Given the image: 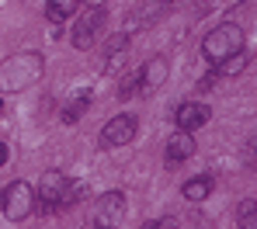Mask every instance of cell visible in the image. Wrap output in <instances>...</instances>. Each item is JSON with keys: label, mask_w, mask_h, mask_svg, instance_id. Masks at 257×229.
Returning a JSON list of instances; mask_svg holds the SVG:
<instances>
[{"label": "cell", "mask_w": 257, "mask_h": 229, "mask_svg": "<svg viewBox=\"0 0 257 229\" xmlns=\"http://www.w3.org/2000/svg\"><path fill=\"white\" fill-rule=\"evenodd\" d=\"M125 219V194L122 191H108L97 201V226H118Z\"/></svg>", "instance_id": "cell-7"}, {"label": "cell", "mask_w": 257, "mask_h": 229, "mask_svg": "<svg viewBox=\"0 0 257 229\" xmlns=\"http://www.w3.org/2000/svg\"><path fill=\"white\" fill-rule=\"evenodd\" d=\"M128 59V35H111L104 46H101V73H115L122 63Z\"/></svg>", "instance_id": "cell-8"}, {"label": "cell", "mask_w": 257, "mask_h": 229, "mask_svg": "<svg viewBox=\"0 0 257 229\" xmlns=\"http://www.w3.org/2000/svg\"><path fill=\"white\" fill-rule=\"evenodd\" d=\"M212 66H215V77H236V73L247 66V52L240 49V52H233V56H226V59L212 63Z\"/></svg>", "instance_id": "cell-13"}, {"label": "cell", "mask_w": 257, "mask_h": 229, "mask_svg": "<svg viewBox=\"0 0 257 229\" xmlns=\"http://www.w3.org/2000/svg\"><path fill=\"white\" fill-rule=\"evenodd\" d=\"M254 160H257V142H254Z\"/></svg>", "instance_id": "cell-21"}, {"label": "cell", "mask_w": 257, "mask_h": 229, "mask_svg": "<svg viewBox=\"0 0 257 229\" xmlns=\"http://www.w3.org/2000/svg\"><path fill=\"white\" fill-rule=\"evenodd\" d=\"M240 49H243V28L240 25H219L202 42V52H205L209 63H219V59H226V56H233Z\"/></svg>", "instance_id": "cell-2"}, {"label": "cell", "mask_w": 257, "mask_h": 229, "mask_svg": "<svg viewBox=\"0 0 257 229\" xmlns=\"http://www.w3.org/2000/svg\"><path fill=\"white\" fill-rule=\"evenodd\" d=\"M0 208H4V215H7L11 222H25V219L32 215V208H35V191H32V184L28 181H11L7 191L0 194Z\"/></svg>", "instance_id": "cell-3"}, {"label": "cell", "mask_w": 257, "mask_h": 229, "mask_svg": "<svg viewBox=\"0 0 257 229\" xmlns=\"http://www.w3.org/2000/svg\"><path fill=\"white\" fill-rule=\"evenodd\" d=\"M167 73H171V63H167L164 56L150 59V63L139 70V91H157V87H164V84H167Z\"/></svg>", "instance_id": "cell-10"}, {"label": "cell", "mask_w": 257, "mask_h": 229, "mask_svg": "<svg viewBox=\"0 0 257 229\" xmlns=\"http://www.w3.org/2000/svg\"><path fill=\"white\" fill-rule=\"evenodd\" d=\"M63 187H66V174L63 170H45L42 174V184H39V208L45 215L59 212V201H63Z\"/></svg>", "instance_id": "cell-4"}, {"label": "cell", "mask_w": 257, "mask_h": 229, "mask_svg": "<svg viewBox=\"0 0 257 229\" xmlns=\"http://www.w3.org/2000/svg\"><path fill=\"white\" fill-rule=\"evenodd\" d=\"M94 4H104V0H94Z\"/></svg>", "instance_id": "cell-23"}, {"label": "cell", "mask_w": 257, "mask_h": 229, "mask_svg": "<svg viewBox=\"0 0 257 229\" xmlns=\"http://www.w3.org/2000/svg\"><path fill=\"white\" fill-rule=\"evenodd\" d=\"M87 104H90V91H80L77 97H70V104H66V111H63V122H77L87 111Z\"/></svg>", "instance_id": "cell-16"}, {"label": "cell", "mask_w": 257, "mask_h": 229, "mask_svg": "<svg viewBox=\"0 0 257 229\" xmlns=\"http://www.w3.org/2000/svg\"><path fill=\"white\" fill-rule=\"evenodd\" d=\"M153 14H160V4H157V0H146V4H139V7L125 18V25L128 28H146Z\"/></svg>", "instance_id": "cell-14"}, {"label": "cell", "mask_w": 257, "mask_h": 229, "mask_svg": "<svg viewBox=\"0 0 257 229\" xmlns=\"http://www.w3.org/2000/svg\"><path fill=\"white\" fill-rule=\"evenodd\" d=\"M209 194H212V177H205V174L202 177H191V181L184 184V198L188 201H205Z\"/></svg>", "instance_id": "cell-15"}, {"label": "cell", "mask_w": 257, "mask_h": 229, "mask_svg": "<svg viewBox=\"0 0 257 229\" xmlns=\"http://www.w3.org/2000/svg\"><path fill=\"white\" fill-rule=\"evenodd\" d=\"M136 118L132 115H115L104 129H101V146H128L136 139Z\"/></svg>", "instance_id": "cell-6"}, {"label": "cell", "mask_w": 257, "mask_h": 229, "mask_svg": "<svg viewBox=\"0 0 257 229\" xmlns=\"http://www.w3.org/2000/svg\"><path fill=\"white\" fill-rule=\"evenodd\" d=\"M4 163H7V146L0 142V167H4Z\"/></svg>", "instance_id": "cell-19"}, {"label": "cell", "mask_w": 257, "mask_h": 229, "mask_svg": "<svg viewBox=\"0 0 257 229\" xmlns=\"http://www.w3.org/2000/svg\"><path fill=\"white\" fill-rule=\"evenodd\" d=\"M191 156H195V136L177 129V136H171V142H167V163L177 167V163H184Z\"/></svg>", "instance_id": "cell-11"}, {"label": "cell", "mask_w": 257, "mask_h": 229, "mask_svg": "<svg viewBox=\"0 0 257 229\" xmlns=\"http://www.w3.org/2000/svg\"><path fill=\"white\" fill-rule=\"evenodd\" d=\"M45 73V56L35 49H25V52H14L0 63V91L4 94H18L28 91L35 80H42Z\"/></svg>", "instance_id": "cell-1"}, {"label": "cell", "mask_w": 257, "mask_h": 229, "mask_svg": "<svg viewBox=\"0 0 257 229\" xmlns=\"http://www.w3.org/2000/svg\"><path fill=\"white\" fill-rule=\"evenodd\" d=\"M0 115H4V101H0Z\"/></svg>", "instance_id": "cell-22"}, {"label": "cell", "mask_w": 257, "mask_h": 229, "mask_svg": "<svg viewBox=\"0 0 257 229\" xmlns=\"http://www.w3.org/2000/svg\"><path fill=\"white\" fill-rule=\"evenodd\" d=\"M77 7H80V0H45V14H49V21H56V25H63V21H70L73 14H77Z\"/></svg>", "instance_id": "cell-12"}, {"label": "cell", "mask_w": 257, "mask_h": 229, "mask_svg": "<svg viewBox=\"0 0 257 229\" xmlns=\"http://www.w3.org/2000/svg\"><path fill=\"white\" fill-rule=\"evenodd\" d=\"M209 118H212V111H209L205 104H181V108L174 111V122H177L181 132H198V129L209 125Z\"/></svg>", "instance_id": "cell-9"}, {"label": "cell", "mask_w": 257, "mask_h": 229, "mask_svg": "<svg viewBox=\"0 0 257 229\" xmlns=\"http://www.w3.org/2000/svg\"><path fill=\"white\" fill-rule=\"evenodd\" d=\"M28 4H32V7H45V0H28Z\"/></svg>", "instance_id": "cell-20"}, {"label": "cell", "mask_w": 257, "mask_h": 229, "mask_svg": "<svg viewBox=\"0 0 257 229\" xmlns=\"http://www.w3.org/2000/svg\"><path fill=\"white\" fill-rule=\"evenodd\" d=\"M236 222H240V229H257V201H240Z\"/></svg>", "instance_id": "cell-17"}, {"label": "cell", "mask_w": 257, "mask_h": 229, "mask_svg": "<svg viewBox=\"0 0 257 229\" xmlns=\"http://www.w3.org/2000/svg\"><path fill=\"white\" fill-rule=\"evenodd\" d=\"M101 25H104V11H101V4L87 7L84 14L77 18V25H73V46H77V49H90V46H94V39H97V32H101Z\"/></svg>", "instance_id": "cell-5"}, {"label": "cell", "mask_w": 257, "mask_h": 229, "mask_svg": "<svg viewBox=\"0 0 257 229\" xmlns=\"http://www.w3.org/2000/svg\"><path fill=\"white\" fill-rule=\"evenodd\" d=\"M136 94H139V73H128V77H122L118 97H122V101H128V97H136Z\"/></svg>", "instance_id": "cell-18"}]
</instances>
